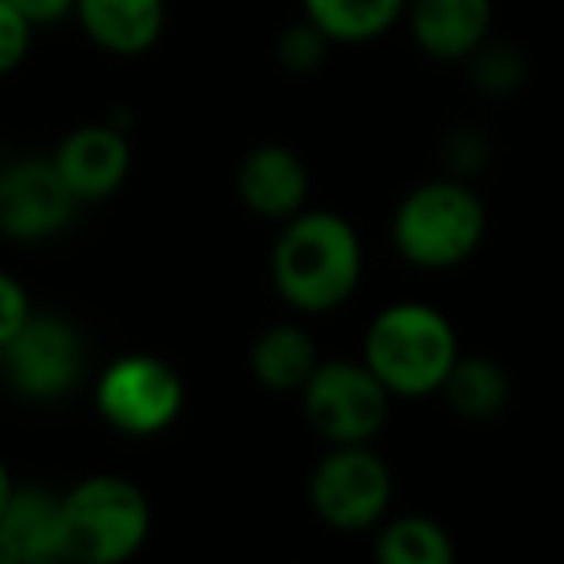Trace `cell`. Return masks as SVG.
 Wrapping results in <instances>:
<instances>
[{"instance_id": "10", "label": "cell", "mask_w": 564, "mask_h": 564, "mask_svg": "<svg viewBox=\"0 0 564 564\" xmlns=\"http://www.w3.org/2000/svg\"><path fill=\"white\" fill-rule=\"evenodd\" d=\"M51 163H55L58 178L74 194V202L97 205L109 202L128 182L132 143H128L124 128L109 124V120L105 124H82L58 140V148L51 151Z\"/></svg>"}, {"instance_id": "23", "label": "cell", "mask_w": 564, "mask_h": 564, "mask_svg": "<svg viewBox=\"0 0 564 564\" xmlns=\"http://www.w3.org/2000/svg\"><path fill=\"white\" fill-rule=\"evenodd\" d=\"M32 299H28V286L17 274L0 271V348L9 345L20 333V325L32 317Z\"/></svg>"}, {"instance_id": "22", "label": "cell", "mask_w": 564, "mask_h": 564, "mask_svg": "<svg viewBox=\"0 0 564 564\" xmlns=\"http://www.w3.org/2000/svg\"><path fill=\"white\" fill-rule=\"evenodd\" d=\"M32 32L35 28L20 17V9L12 0H0V78H9L24 66V58L32 55Z\"/></svg>"}, {"instance_id": "12", "label": "cell", "mask_w": 564, "mask_h": 564, "mask_svg": "<svg viewBox=\"0 0 564 564\" xmlns=\"http://www.w3.org/2000/svg\"><path fill=\"white\" fill-rule=\"evenodd\" d=\"M414 43L441 63H464L491 35V0H406Z\"/></svg>"}, {"instance_id": "5", "label": "cell", "mask_w": 564, "mask_h": 564, "mask_svg": "<svg viewBox=\"0 0 564 564\" xmlns=\"http://www.w3.org/2000/svg\"><path fill=\"white\" fill-rule=\"evenodd\" d=\"M0 368L20 399H66L86 376V340L70 317L32 310L17 337L0 348Z\"/></svg>"}, {"instance_id": "6", "label": "cell", "mask_w": 564, "mask_h": 564, "mask_svg": "<svg viewBox=\"0 0 564 564\" xmlns=\"http://www.w3.org/2000/svg\"><path fill=\"white\" fill-rule=\"evenodd\" d=\"M302 406L329 445H368L391 414V391L368 364L325 360L302 387Z\"/></svg>"}, {"instance_id": "19", "label": "cell", "mask_w": 564, "mask_h": 564, "mask_svg": "<svg viewBox=\"0 0 564 564\" xmlns=\"http://www.w3.org/2000/svg\"><path fill=\"white\" fill-rule=\"evenodd\" d=\"M468 78H471V86L479 89V94H487V97H510V94H518L522 89V82H525V55L514 47L510 40H491L487 35L484 43H479L476 51H471L468 58Z\"/></svg>"}, {"instance_id": "20", "label": "cell", "mask_w": 564, "mask_h": 564, "mask_svg": "<svg viewBox=\"0 0 564 564\" xmlns=\"http://www.w3.org/2000/svg\"><path fill=\"white\" fill-rule=\"evenodd\" d=\"M325 55H329V40H325L322 28H314L310 20L286 28V32L279 35V43H274V58H279V66L286 74H299V78L314 74L317 66L325 63Z\"/></svg>"}, {"instance_id": "21", "label": "cell", "mask_w": 564, "mask_h": 564, "mask_svg": "<svg viewBox=\"0 0 564 564\" xmlns=\"http://www.w3.org/2000/svg\"><path fill=\"white\" fill-rule=\"evenodd\" d=\"M441 159H445L448 174L464 182L487 166L491 143H487V135L479 132V128L460 124V128H453V132H445V140H441Z\"/></svg>"}, {"instance_id": "4", "label": "cell", "mask_w": 564, "mask_h": 564, "mask_svg": "<svg viewBox=\"0 0 564 564\" xmlns=\"http://www.w3.org/2000/svg\"><path fill=\"white\" fill-rule=\"evenodd\" d=\"M66 561L120 564L143 549L151 533V502L124 476H89L63 495Z\"/></svg>"}, {"instance_id": "3", "label": "cell", "mask_w": 564, "mask_h": 564, "mask_svg": "<svg viewBox=\"0 0 564 564\" xmlns=\"http://www.w3.org/2000/svg\"><path fill=\"white\" fill-rule=\"evenodd\" d=\"M484 228V202L460 178H437L402 197L391 236L406 263L425 271H448L479 248Z\"/></svg>"}, {"instance_id": "9", "label": "cell", "mask_w": 564, "mask_h": 564, "mask_svg": "<svg viewBox=\"0 0 564 564\" xmlns=\"http://www.w3.org/2000/svg\"><path fill=\"white\" fill-rule=\"evenodd\" d=\"M78 209L51 155H24L0 166V236L20 243L51 240Z\"/></svg>"}, {"instance_id": "14", "label": "cell", "mask_w": 564, "mask_h": 564, "mask_svg": "<svg viewBox=\"0 0 564 564\" xmlns=\"http://www.w3.org/2000/svg\"><path fill=\"white\" fill-rule=\"evenodd\" d=\"M0 530L9 533L20 564L66 561V510L63 495L43 484H17L9 507L0 514Z\"/></svg>"}, {"instance_id": "26", "label": "cell", "mask_w": 564, "mask_h": 564, "mask_svg": "<svg viewBox=\"0 0 564 564\" xmlns=\"http://www.w3.org/2000/svg\"><path fill=\"white\" fill-rule=\"evenodd\" d=\"M0 564H20L17 545H12V538L4 530H0Z\"/></svg>"}, {"instance_id": "15", "label": "cell", "mask_w": 564, "mask_h": 564, "mask_svg": "<svg viewBox=\"0 0 564 564\" xmlns=\"http://www.w3.org/2000/svg\"><path fill=\"white\" fill-rule=\"evenodd\" d=\"M251 376L259 379V387L279 394H294L306 387V379L314 376L317 345L302 325H271L251 340Z\"/></svg>"}, {"instance_id": "11", "label": "cell", "mask_w": 564, "mask_h": 564, "mask_svg": "<svg viewBox=\"0 0 564 564\" xmlns=\"http://www.w3.org/2000/svg\"><path fill=\"white\" fill-rule=\"evenodd\" d=\"M236 194L256 217L267 220H286L302 213L310 194V174L306 163L282 143H263L243 155L240 171H236Z\"/></svg>"}, {"instance_id": "25", "label": "cell", "mask_w": 564, "mask_h": 564, "mask_svg": "<svg viewBox=\"0 0 564 564\" xmlns=\"http://www.w3.org/2000/svg\"><path fill=\"white\" fill-rule=\"evenodd\" d=\"M12 491H17V479H12V471H9V464L0 460V514H4V507H9V499H12Z\"/></svg>"}, {"instance_id": "8", "label": "cell", "mask_w": 564, "mask_h": 564, "mask_svg": "<svg viewBox=\"0 0 564 564\" xmlns=\"http://www.w3.org/2000/svg\"><path fill=\"white\" fill-rule=\"evenodd\" d=\"M310 502L333 530H368L391 507V471L368 445H333L310 476Z\"/></svg>"}, {"instance_id": "2", "label": "cell", "mask_w": 564, "mask_h": 564, "mask_svg": "<svg viewBox=\"0 0 564 564\" xmlns=\"http://www.w3.org/2000/svg\"><path fill=\"white\" fill-rule=\"evenodd\" d=\"M460 356L448 317L422 302H399L376 314L364 337V364L391 394L422 399L441 391L448 368Z\"/></svg>"}, {"instance_id": "17", "label": "cell", "mask_w": 564, "mask_h": 564, "mask_svg": "<svg viewBox=\"0 0 564 564\" xmlns=\"http://www.w3.org/2000/svg\"><path fill=\"white\" fill-rule=\"evenodd\" d=\"M302 9L329 43H368L406 12V0H302Z\"/></svg>"}, {"instance_id": "13", "label": "cell", "mask_w": 564, "mask_h": 564, "mask_svg": "<svg viewBox=\"0 0 564 564\" xmlns=\"http://www.w3.org/2000/svg\"><path fill=\"white\" fill-rule=\"evenodd\" d=\"M74 20L94 47L132 58L159 43L166 24V0H74Z\"/></svg>"}, {"instance_id": "1", "label": "cell", "mask_w": 564, "mask_h": 564, "mask_svg": "<svg viewBox=\"0 0 564 564\" xmlns=\"http://www.w3.org/2000/svg\"><path fill=\"white\" fill-rule=\"evenodd\" d=\"M364 248L356 228L337 213H294L271 251L274 291L302 314L337 310L356 291Z\"/></svg>"}, {"instance_id": "24", "label": "cell", "mask_w": 564, "mask_h": 564, "mask_svg": "<svg viewBox=\"0 0 564 564\" xmlns=\"http://www.w3.org/2000/svg\"><path fill=\"white\" fill-rule=\"evenodd\" d=\"M12 4H17L20 17L32 28H47V24H58V20L74 17V0H12Z\"/></svg>"}, {"instance_id": "7", "label": "cell", "mask_w": 564, "mask_h": 564, "mask_svg": "<svg viewBox=\"0 0 564 564\" xmlns=\"http://www.w3.org/2000/svg\"><path fill=\"white\" fill-rule=\"evenodd\" d=\"M94 402H97V414L117 433L151 437V433H163L182 414L186 387H182L178 371L166 360L148 352H132L112 360L97 376Z\"/></svg>"}, {"instance_id": "18", "label": "cell", "mask_w": 564, "mask_h": 564, "mask_svg": "<svg viewBox=\"0 0 564 564\" xmlns=\"http://www.w3.org/2000/svg\"><path fill=\"white\" fill-rule=\"evenodd\" d=\"M453 538L441 522L410 514L391 522L379 533L376 556L383 564H448L453 561Z\"/></svg>"}, {"instance_id": "16", "label": "cell", "mask_w": 564, "mask_h": 564, "mask_svg": "<svg viewBox=\"0 0 564 564\" xmlns=\"http://www.w3.org/2000/svg\"><path fill=\"white\" fill-rule=\"evenodd\" d=\"M441 391H445L453 414L468 417V422H491L507 410L510 379L487 356H456Z\"/></svg>"}]
</instances>
